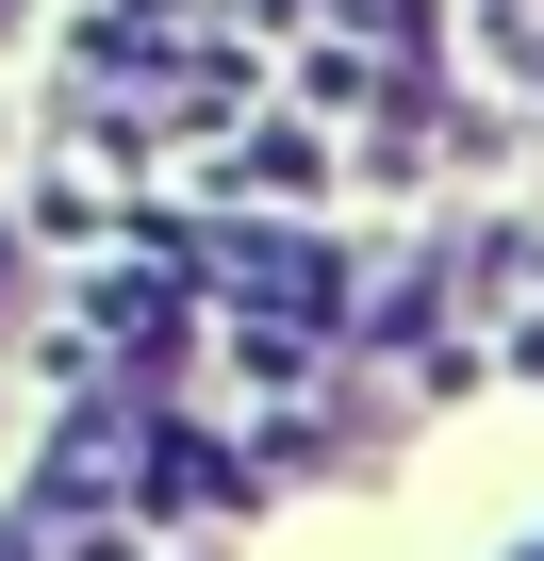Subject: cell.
<instances>
[{"label": "cell", "mask_w": 544, "mask_h": 561, "mask_svg": "<svg viewBox=\"0 0 544 561\" xmlns=\"http://www.w3.org/2000/svg\"><path fill=\"white\" fill-rule=\"evenodd\" d=\"M0 34H18V0H0Z\"/></svg>", "instance_id": "obj_2"}, {"label": "cell", "mask_w": 544, "mask_h": 561, "mask_svg": "<svg viewBox=\"0 0 544 561\" xmlns=\"http://www.w3.org/2000/svg\"><path fill=\"white\" fill-rule=\"evenodd\" d=\"M528 561H544V545H528Z\"/></svg>", "instance_id": "obj_3"}, {"label": "cell", "mask_w": 544, "mask_h": 561, "mask_svg": "<svg viewBox=\"0 0 544 561\" xmlns=\"http://www.w3.org/2000/svg\"><path fill=\"white\" fill-rule=\"evenodd\" d=\"M0 298H18V248H0Z\"/></svg>", "instance_id": "obj_1"}]
</instances>
